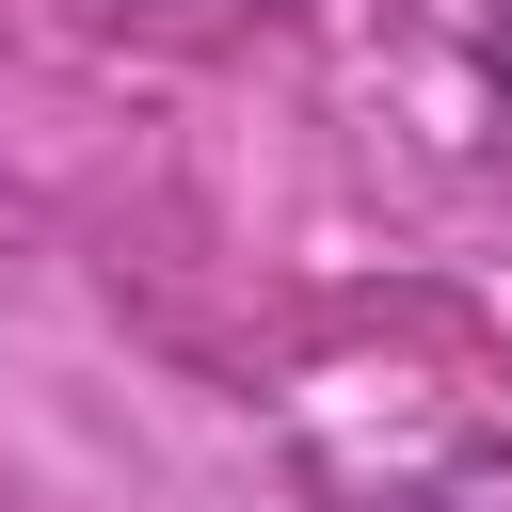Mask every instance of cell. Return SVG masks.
I'll use <instances>...</instances> for the list:
<instances>
[{"mask_svg":"<svg viewBox=\"0 0 512 512\" xmlns=\"http://www.w3.org/2000/svg\"><path fill=\"white\" fill-rule=\"evenodd\" d=\"M480 80H496V112H512V0H480Z\"/></svg>","mask_w":512,"mask_h":512,"instance_id":"1","label":"cell"}]
</instances>
